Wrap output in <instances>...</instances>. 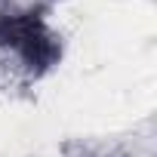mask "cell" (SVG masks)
Segmentation results:
<instances>
[{
    "instance_id": "6da1fadb",
    "label": "cell",
    "mask_w": 157,
    "mask_h": 157,
    "mask_svg": "<svg viewBox=\"0 0 157 157\" xmlns=\"http://www.w3.org/2000/svg\"><path fill=\"white\" fill-rule=\"evenodd\" d=\"M0 59L16 74L40 80L62 62V34L37 6L0 10Z\"/></svg>"
}]
</instances>
